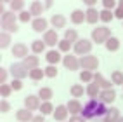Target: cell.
I'll return each mask as SVG.
<instances>
[{
	"label": "cell",
	"mask_w": 123,
	"mask_h": 122,
	"mask_svg": "<svg viewBox=\"0 0 123 122\" xmlns=\"http://www.w3.org/2000/svg\"><path fill=\"white\" fill-rule=\"evenodd\" d=\"M108 108L106 105L101 101V100H88L85 105H83V112H81V117L85 120L88 119H97V117H104Z\"/></svg>",
	"instance_id": "1"
},
{
	"label": "cell",
	"mask_w": 123,
	"mask_h": 122,
	"mask_svg": "<svg viewBox=\"0 0 123 122\" xmlns=\"http://www.w3.org/2000/svg\"><path fill=\"white\" fill-rule=\"evenodd\" d=\"M111 38V30L108 26H97L92 30V37H90V40L95 44H106L108 40Z\"/></svg>",
	"instance_id": "2"
},
{
	"label": "cell",
	"mask_w": 123,
	"mask_h": 122,
	"mask_svg": "<svg viewBox=\"0 0 123 122\" xmlns=\"http://www.w3.org/2000/svg\"><path fill=\"white\" fill-rule=\"evenodd\" d=\"M80 66L87 70V72H94L99 68V58L94 54H88V56H83V58H80Z\"/></svg>",
	"instance_id": "3"
},
{
	"label": "cell",
	"mask_w": 123,
	"mask_h": 122,
	"mask_svg": "<svg viewBox=\"0 0 123 122\" xmlns=\"http://www.w3.org/2000/svg\"><path fill=\"white\" fill-rule=\"evenodd\" d=\"M92 40H87V38H80L78 42L73 45V51H75V54H80L81 58L83 56H88L90 51H92Z\"/></svg>",
	"instance_id": "4"
},
{
	"label": "cell",
	"mask_w": 123,
	"mask_h": 122,
	"mask_svg": "<svg viewBox=\"0 0 123 122\" xmlns=\"http://www.w3.org/2000/svg\"><path fill=\"white\" fill-rule=\"evenodd\" d=\"M9 72H11V75L14 79H18V80H23L24 77H30V70L24 66L23 63H12Z\"/></svg>",
	"instance_id": "5"
},
{
	"label": "cell",
	"mask_w": 123,
	"mask_h": 122,
	"mask_svg": "<svg viewBox=\"0 0 123 122\" xmlns=\"http://www.w3.org/2000/svg\"><path fill=\"white\" fill-rule=\"evenodd\" d=\"M62 65H64V68L69 70V72H75V70L81 68L80 66V58H76L75 54H66L62 58Z\"/></svg>",
	"instance_id": "6"
},
{
	"label": "cell",
	"mask_w": 123,
	"mask_h": 122,
	"mask_svg": "<svg viewBox=\"0 0 123 122\" xmlns=\"http://www.w3.org/2000/svg\"><path fill=\"white\" fill-rule=\"evenodd\" d=\"M40 107H42V100H40L38 96H26L24 98V108L33 112V110H40Z\"/></svg>",
	"instance_id": "7"
},
{
	"label": "cell",
	"mask_w": 123,
	"mask_h": 122,
	"mask_svg": "<svg viewBox=\"0 0 123 122\" xmlns=\"http://www.w3.org/2000/svg\"><path fill=\"white\" fill-rule=\"evenodd\" d=\"M43 42H45V45H49V47H54V45H59V35H57V31L55 30H49V31H45L43 33Z\"/></svg>",
	"instance_id": "8"
},
{
	"label": "cell",
	"mask_w": 123,
	"mask_h": 122,
	"mask_svg": "<svg viewBox=\"0 0 123 122\" xmlns=\"http://www.w3.org/2000/svg\"><path fill=\"white\" fill-rule=\"evenodd\" d=\"M12 56H14V58H18V59L28 58V56H30L28 45H24V44H16V45H12Z\"/></svg>",
	"instance_id": "9"
},
{
	"label": "cell",
	"mask_w": 123,
	"mask_h": 122,
	"mask_svg": "<svg viewBox=\"0 0 123 122\" xmlns=\"http://www.w3.org/2000/svg\"><path fill=\"white\" fill-rule=\"evenodd\" d=\"M54 119L57 120V122H68L66 119H68V115H69V112H68V107L66 105H59V107H55V110H54Z\"/></svg>",
	"instance_id": "10"
},
{
	"label": "cell",
	"mask_w": 123,
	"mask_h": 122,
	"mask_svg": "<svg viewBox=\"0 0 123 122\" xmlns=\"http://www.w3.org/2000/svg\"><path fill=\"white\" fill-rule=\"evenodd\" d=\"M66 107H68V112H69V115H81V112H83V105H81L78 100H69L66 103Z\"/></svg>",
	"instance_id": "11"
},
{
	"label": "cell",
	"mask_w": 123,
	"mask_h": 122,
	"mask_svg": "<svg viewBox=\"0 0 123 122\" xmlns=\"http://www.w3.org/2000/svg\"><path fill=\"white\" fill-rule=\"evenodd\" d=\"M31 26H33V30L38 31V33H45V31H49V30H47L49 21H47L45 18H35L33 21H31Z\"/></svg>",
	"instance_id": "12"
},
{
	"label": "cell",
	"mask_w": 123,
	"mask_h": 122,
	"mask_svg": "<svg viewBox=\"0 0 123 122\" xmlns=\"http://www.w3.org/2000/svg\"><path fill=\"white\" fill-rule=\"evenodd\" d=\"M99 100H101L104 105H111V103H114V100H116V91H114V89L101 91V94H99Z\"/></svg>",
	"instance_id": "13"
},
{
	"label": "cell",
	"mask_w": 123,
	"mask_h": 122,
	"mask_svg": "<svg viewBox=\"0 0 123 122\" xmlns=\"http://www.w3.org/2000/svg\"><path fill=\"white\" fill-rule=\"evenodd\" d=\"M43 11H45V4L38 2V0H35V2L30 4V12H31V16H33V19L35 18H42Z\"/></svg>",
	"instance_id": "14"
},
{
	"label": "cell",
	"mask_w": 123,
	"mask_h": 122,
	"mask_svg": "<svg viewBox=\"0 0 123 122\" xmlns=\"http://www.w3.org/2000/svg\"><path fill=\"white\" fill-rule=\"evenodd\" d=\"M120 110L116 107H111L108 108V112H106V115L102 117V122H118L120 120Z\"/></svg>",
	"instance_id": "15"
},
{
	"label": "cell",
	"mask_w": 123,
	"mask_h": 122,
	"mask_svg": "<svg viewBox=\"0 0 123 122\" xmlns=\"http://www.w3.org/2000/svg\"><path fill=\"white\" fill-rule=\"evenodd\" d=\"M33 119H35L33 112H30L26 108H21V110L16 112V120H19V122H31Z\"/></svg>",
	"instance_id": "16"
},
{
	"label": "cell",
	"mask_w": 123,
	"mask_h": 122,
	"mask_svg": "<svg viewBox=\"0 0 123 122\" xmlns=\"http://www.w3.org/2000/svg\"><path fill=\"white\" fill-rule=\"evenodd\" d=\"M69 19H71L73 24H81V23H85V21H87V14H85L83 11H80V9H75V11L71 12Z\"/></svg>",
	"instance_id": "17"
},
{
	"label": "cell",
	"mask_w": 123,
	"mask_h": 122,
	"mask_svg": "<svg viewBox=\"0 0 123 122\" xmlns=\"http://www.w3.org/2000/svg\"><path fill=\"white\" fill-rule=\"evenodd\" d=\"M21 63H23V65H24V66H26L28 70H35V68H38L40 59H38V56H35V54H30L28 58H24Z\"/></svg>",
	"instance_id": "18"
},
{
	"label": "cell",
	"mask_w": 123,
	"mask_h": 122,
	"mask_svg": "<svg viewBox=\"0 0 123 122\" xmlns=\"http://www.w3.org/2000/svg\"><path fill=\"white\" fill-rule=\"evenodd\" d=\"M45 59H47L49 65L55 66V63H59V61H61V54H59V51H55V49H50V51H47V52H45Z\"/></svg>",
	"instance_id": "19"
},
{
	"label": "cell",
	"mask_w": 123,
	"mask_h": 122,
	"mask_svg": "<svg viewBox=\"0 0 123 122\" xmlns=\"http://www.w3.org/2000/svg\"><path fill=\"white\" fill-rule=\"evenodd\" d=\"M16 19H18V14L12 11H5L2 14V26H9V24H16Z\"/></svg>",
	"instance_id": "20"
},
{
	"label": "cell",
	"mask_w": 123,
	"mask_h": 122,
	"mask_svg": "<svg viewBox=\"0 0 123 122\" xmlns=\"http://www.w3.org/2000/svg\"><path fill=\"white\" fill-rule=\"evenodd\" d=\"M99 94H101V87L97 84H87V96H90V100H99Z\"/></svg>",
	"instance_id": "21"
},
{
	"label": "cell",
	"mask_w": 123,
	"mask_h": 122,
	"mask_svg": "<svg viewBox=\"0 0 123 122\" xmlns=\"http://www.w3.org/2000/svg\"><path fill=\"white\" fill-rule=\"evenodd\" d=\"M37 96L40 98V100H42V103H45V101H50L52 98H54V91H52L50 87H42V89L38 91Z\"/></svg>",
	"instance_id": "22"
},
{
	"label": "cell",
	"mask_w": 123,
	"mask_h": 122,
	"mask_svg": "<svg viewBox=\"0 0 123 122\" xmlns=\"http://www.w3.org/2000/svg\"><path fill=\"white\" fill-rule=\"evenodd\" d=\"M50 24L54 28H64L66 26V18H64L62 14H54L50 18Z\"/></svg>",
	"instance_id": "23"
},
{
	"label": "cell",
	"mask_w": 123,
	"mask_h": 122,
	"mask_svg": "<svg viewBox=\"0 0 123 122\" xmlns=\"http://www.w3.org/2000/svg\"><path fill=\"white\" fill-rule=\"evenodd\" d=\"M85 14H87V23H90V24H95L101 19V12L97 9H87Z\"/></svg>",
	"instance_id": "24"
},
{
	"label": "cell",
	"mask_w": 123,
	"mask_h": 122,
	"mask_svg": "<svg viewBox=\"0 0 123 122\" xmlns=\"http://www.w3.org/2000/svg\"><path fill=\"white\" fill-rule=\"evenodd\" d=\"M69 94L75 98V100H78V98H81V96L85 94V87L81 86V84H75V86L69 87Z\"/></svg>",
	"instance_id": "25"
},
{
	"label": "cell",
	"mask_w": 123,
	"mask_h": 122,
	"mask_svg": "<svg viewBox=\"0 0 123 122\" xmlns=\"http://www.w3.org/2000/svg\"><path fill=\"white\" fill-rule=\"evenodd\" d=\"M43 51H45V42L43 40H33V42H31V52H33L35 56L42 54Z\"/></svg>",
	"instance_id": "26"
},
{
	"label": "cell",
	"mask_w": 123,
	"mask_h": 122,
	"mask_svg": "<svg viewBox=\"0 0 123 122\" xmlns=\"http://www.w3.org/2000/svg\"><path fill=\"white\" fill-rule=\"evenodd\" d=\"M104 45H106V49H108L109 52H114V51H118V49H120V38L111 37V38H109Z\"/></svg>",
	"instance_id": "27"
},
{
	"label": "cell",
	"mask_w": 123,
	"mask_h": 122,
	"mask_svg": "<svg viewBox=\"0 0 123 122\" xmlns=\"http://www.w3.org/2000/svg\"><path fill=\"white\" fill-rule=\"evenodd\" d=\"M9 7H11L12 12L21 14V12L24 11V2H23V0H11V2H9Z\"/></svg>",
	"instance_id": "28"
},
{
	"label": "cell",
	"mask_w": 123,
	"mask_h": 122,
	"mask_svg": "<svg viewBox=\"0 0 123 122\" xmlns=\"http://www.w3.org/2000/svg\"><path fill=\"white\" fill-rule=\"evenodd\" d=\"M45 77V70L43 68H35V70H30V79L38 82V80H42Z\"/></svg>",
	"instance_id": "29"
},
{
	"label": "cell",
	"mask_w": 123,
	"mask_h": 122,
	"mask_svg": "<svg viewBox=\"0 0 123 122\" xmlns=\"http://www.w3.org/2000/svg\"><path fill=\"white\" fill-rule=\"evenodd\" d=\"M54 105L50 103V101H45V103H42V107H40V115H50V113H54Z\"/></svg>",
	"instance_id": "30"
},
{
	"label": "cell",
	"mask_w": 123,
	"mask_h": 122,
	"mask_svg": "<svg viewBox=\"0 0 123 122\" xmlns=\"http://www.w3.org/2000/svg\"><path fill=\"white\" fill-rule=\"evenodd\" d=\"M64 38H66L68 42H71V44H73V42L76 44L78 40H80V38H78V31H76V30H73V28H71V30H66V31H64Z\"/></svg>",
	"instance_id": "31"
},
{
	"label": "cell",
	"mask_w": 123,
	"mask_h": 122,
	"mask_svg": "<svg viewBox=\"0 0 123 122\" xmlns=\"http://www.w3.org/2000/svg\"><path fill=\"white\" fill-rule=\"evenodd\" d=\"M111 82H113L114 86H123V72L114 70V72L111 73Z\"/></svg>",
	"instance_id": "32"
},
{
	"label": "cell",
	"mask_w": 123,
	"mask_h": 122,
	"mask_svg": "<svg viewBox=\"0 0 123 122\" xmlns=\"http://www.w3.org/2000/svg\"><path fill=\"white\" fill-rule=\"evenodd\" d=\"M11 35L9 33H5V31H2V35H0V47H2V51L7 47H11Z\"/></svg>",
	"instance_id": "33"
},
{
	"label": "cell",
	"mask_w": 123,
	"mask_h": 122,
	"mask_svg": "<svg viewBox=\"0 0 123 122\" xmlns=\"http://www.w3.org/2000/svg\"><path fill=\"white\" fill-rule=\"evenodd\" d=\"M80 80H81V82H88V84H92V82H94V72L81 70V72H80Z\"/></svg>",
	"instance_id": "34"
},
{
	"label": "cell",
	"mask_w": 123,
	"mask_h": 122,
	"mask_svg": "<svg viewBox=\"0 0 123 122\" xmlns=\"http://www.w3.org/2000/svg\"><path fill=\"white\" fill-rule=\"evenodd\" d=\"M11 93H12L11 84H2L0 86V96H2V100H7V98L11 96Z\"/></svg>",
	"instance_id": "35"
},
{
	"label": "cell",
	"mask_w": 123,
	"mask_h": 122,
	"mask_svg": "<svg viewBox=\"0 0 123 122\" xmlns=\"http://www.w3.org/2000/svg\"><path fill=\"white\" fill-rule=\"evenodd\" d=\"M113 18H114L113 11H106V9L101 11V21L102 23H109V21H113Z\"/></svg>",
	"instance_id": "36"
},
{
	"label": "cell",
	"mask_w": 123,
	"mask_h": 122,
	"mask_svg": "<svg viewBox=\"0 0 123 122\" xmlns=\"http://www.w3.org/2000/svg\"><path fill=\"white\" fill-rule=\"evenodd\" d=\"M71 45H73L71 42H68L66 38H62L61 42H59V51H61V52H69V51H71Z\"/></svg>",
	"instance_id": "37"
},
{
	"label": "cell",
	"mask_w": 123,
	"mask_h": 122,
	"mask_svg": "<svg viewBox=\"0 0 123 122\" xmlns=\"http://www.w3.org/2000/svg\"><path fill=\"white\" fill-rule=\"evenodd\" d=\"M101 4H102V7L106 11H111V9H116V7H118V4L114 2V0H102Z\"/></svg>",
	"instance_id": "38"
},
{
	"label": "cell",
	"mask_w": 123,
	"mask_h": 122,
	"mask_svg": "<svg viewBox=\"0 0 123 122\" xmlns=\"http://www.w3.org/2000/svg\"><path fill=\"white\" fill-rule=\"evenodd\" d=\"M45 77H49V79L57 77V68H55V66H52V65H49V66L45 68Z\"/></svg>",
	"instance_id": "39"
},
{
	"label": "cell",
	"mask_w": 123,
	"mask_h": 122,
	"mask_svg": "<svg viewBox=\"0 0 123 122\" xmlns=\"http://www.w3.org/2000/svg\"><path fill=\"white\" fill-rule=\"evenodd\" d=\"M18 16H19V21H21V23H28V21L31 19V12H30V11H23V12L18 14Z\"/></svg>",
	"instance_id": "40"
},
{
	"label": "cell",
	"mask_w": 123,
	"mask_h": 122,
	"mask_svg": "<svg viewBox=\"0 0 123 122\" xmlns=\"http://www.w3.org/2000/svg\"><path fill=\"white\" fill-rule=\"evenodd\" d=\"M11 87H12V91H21V89H23V80L14 79L12 82H11Z\"/></svg>",
	"instance_id": "41"
},
{
	"label": "cell",
	"mask_w": 123,
	"mask_h": 122,
	"mask_svg": "<svg viewBox=\"0 0 123 122\" xmlns=\"http://www.w3.org/2000/svg\"><path fill=\"white\" fill-rule=\"evenodd\" d=\"M0 110H2V113H7L11 110V103L7 100H2V101H0Z\"/></svg>",
	"instance_id": "42"
},
{
	"label": "cell",
	"mask_w": 123,
	"mask_h": 122,
	"mask_svg": "<svg viewBox=\"0 0 123 122\" xmlns=\"http://www.w3.org/2000/svg\"><path fill=\"white\" fill-rule=\"evenodd\" d=\"M102 80H104V77L101 75L99 72H95V73H94V84H97V86H101V82H102Z\"/></svg>",
	"instance_id": "43"
},
{
	"label": "cell",
	"mask_w": 123,
	"mask_h": 122,
	"mask_svg": "<svg viewBox=\"0 0 123 122\" xmlns=\"http://www.w3.org/2000/svg\"><path fill=\"white\" fill-rule=\"evenodd\" d=\"M0 82L2 84L7 82V70H4V68H0Z\"/></svg>",
	"instance_id": "44"
},
{
	"label": "cell",
	"mask_w": 123,
	"mask_h": 122,
	"mask_svg": "<svg viewBox=\"0 0 123 122\" xmlns=\"http://www.w3.org/2000/svg\"><path fill=\"white\" fill-rule=\"evenodd\" d=\"M114 18H118V19H123V9L118 5L116 9H114Z\"/></svg>",
	"instance_id": "45"
},
{
	"label": "cell",
	"mask_w": 123,
	"mask_h": 122,
	"mask_svg": "<svg viewBox=\"0 0 123 122\" xmlns=\"http://www.w3.org/2000/svg\"><path fill=\"white\" fill-rule=\"evenodd\" d=\"M68 122H85V119L83 117H81V115H73Z\"/></svg>",
	"instance_id": "46"
},
{
	"label": "cell",
	"mask_w": 123,
	"mask_h": 122,
	"mask_svg": "<svg viewBox=\"0 0 123 122\" xmlns=\"http://www.w3.org/2000/svg\"><path fill=\"white\" fill-rule=\"evenodd\" d=\"M95 4H97L95 0H85V5L88 7V9H94V7H95Z\"/></svg>",
	"instance_id": "47"
},
{
	"label": "cell",
	"mask_w": 123,
	"mask_h": 122,
	"mask_svg": "<svg viewBox=\"0 0 123 122\" xmlns=\"http://www.w3.org/2000/svg\"><path fill=\"white\" fill-rule=\"evenodd\" d=\"M31 122H45V117L43 115H35V119L31 120Z\"/></svg>",
	"instance_id": "48"
},
{
	"label": "cell",
	"mask_w": 123,
	"mask_h": 122,
	"mask_svg": "<svg viewBox=\"0 0 123 122\" xmlns=\"http://www.w3.org/2000/svg\"><path fill=\"white\" fill-rule=\"evenodd\" d=\"M118 5H120L121 9H123V0H120V2H118Z\"/></svg>",
	"instance_id": "49"
},
{
	"label": "cell",
	"mask_w": 123,
	"mask_h": 122,
	"mask_svg": "<svg viewBox=\"0 0 123 122\" xmlns=\"http://www.w3.org/2000/svg\"><path fill=\"white\" fill-rule=\"evenodd\" d=\"M118 122H123V115H121V117H120V120H118Z\"/></svg>",
	"instance_id": "50"
},
{
	"label": "cell",
	"mask_w": 123,
	"mask_h": 122,
	"mask_svg": "<svg viewBox=\"0 0 123 122\" xmlns=\"http://www.w3.org/2000/svg\"><path fill=\"white\" fill-rule=\"evenodd\" d=\"M121 26H123V24H121Z\"/></svg>",
	"instance_id": "51"
}]
</instances>
